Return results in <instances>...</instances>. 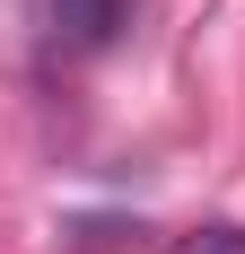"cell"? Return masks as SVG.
I'll return each mask as SVG.
<instances>
[{"mask_svg": "<svg viewBox=\"0 0 245 254\" xmlns=\"http://www.w3.org/2000/svg\"><path fill=\"white\" fill-rule=\"evenodd\" d=\"M175 254H245V228H228V219H210V228H193Z\"/></svg>", "mask_w": 245, "mask_h": 254, "instance_id": "7a4b0ae2", "label": "cell"}, {"mask_svg": "<svg viewBox=\"0 0 245 254\" xmlns=\"http://www.w3.org/2000/svg\"><path fill=\"white\" fill-rule=\"evenodd\" d=\"M44 18H53V35L70 53H105L131 26V0H44Z\"/></svg>", "mask_w": 245, "mask_h": 254, "instance_id": "6da1fadb", "label": "cell"}]
</instances>
